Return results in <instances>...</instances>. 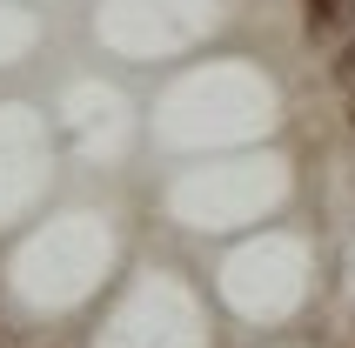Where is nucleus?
Returning <instances> with one entry per match:
<instances>
[{"label": "nucleus", "mask_w": 355, "mask_h": 348, "mask_svg": "<svg viewBox=\"0 0 355 348\" xmlns=\"http://www.w3.org/2000/svg\"><path fill=\"white\" fill-rule=\"evenodd\" d=\"M302 27H309L315 40L355 34V0H302Z\"/></svg>", "instance_id": "nucleus-1"}, {"label": "nucleus", "mask_w": 355, "mask_h": 348, "mask_svg": "<svg viewBox=\"0 0 355 348\" xmlns=\"http://www.w3.org/2000/svg\"><path fill=\"white\" fill-rule=\"evenodd\" d=\"M329 80H336V87H355V34L336 40V54H329Z\"/></svg>", "instance_id": "nucleus-2"}, {"label": "nucleus", "mask_w": 355, "mask_h": 348, "mask_svg": "<svg viewBox=\"0 0 355 348\" xmlns=\"http://www.w3.org/2000/svg\"><path fill=\"white\" fill-rule=\"evenodd\" d=\"M342 114H349V134H355V87H342Z\"/></svg>", "instance_id": "nucleus-3"}]
</instances>
